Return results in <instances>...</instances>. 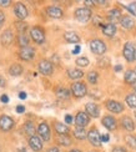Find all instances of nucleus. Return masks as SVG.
Wrapping results in <instances>:
<instances>
[{"instance_id":"c85d7f7f","label":"nucleus","mask_w":136,"mask_h":152,"mask_svg":"<svg viewBox=\"0 0 136 152\" xmlns=\"http://www.w3.org/2000/svg\"><path fill=\"white\" fill-rule=\"evenodd\" d=\"M57 143L61 145V146H70L71 145V138L66 135H60L57 137Z\"/></svg>"},{"instance_id":"864d4df0","label":"nucleus","mask_w":136,"mask_h":152,"mask_svg":"<svg viewBox=\"0 0 136 152\" xmlns=\"http://www.w3.org/2000/svg\"><path fill=\"white\" fill-rule=\"evenodd\" d=\"M96 4H99V5H106L107 1H96Z\"/></svg>"},{"instance_id":"412c9836","label":"nucleus","mask_w":136,"mask_h":152,"mask_svg":"<svg viewBox=\"0 0 136 152\" xmlns=\"http://www.w3.org/2000/svg\"><path fill=\"white\" fill-rule=\"evenodd\" d=\"M102 33H104V35H106L109 37H112L116 34V26H115V24L102 25Z\"/></svg>"},{"instance_id":"a211bd4d","label":"nucleus","mask_w":136,"mask_h":152,"mask_svg":"<svg viewBox=\"0 0 136 152\" xmlns=\"http://www.w3.org/2000/svg\"><path fill=\"white\" fill-rule=\"evenodd\" d=\"M102 125L105 126V127L110 131H114L116 130V126H118V124H116V120L112 117V116H105L102 118Z\"/></svg>"},{"instance_id":"4c0bfd02","label":"nucleus","mask_w":136,"mask_h":152,"mask_svg":"<svg viewBox=\"0 0 136 152\" xmlns=\"http://www.w3.org/2000/svg\"><path fill=\"white\" fill-rule=\"evenodd\" d=\"M125 8L131 12L132 15H136V3H132V4H130L129 6H125Z\"/></svg>"},{"instance_id":"cd10ccee","label":"nucleus","mask_w":136,"mask_h":152,"mask_svg":"<svg viewBox=\"0 0 136 152\" xmlns=\"http://www.w3.org/2000/svg\"><path fill=\"white\" fill-rule=\"evenodd\" d=\"M9 74H10L11 76H19V75H21V74H23V67H21V65H19V64L11 65L10 69H9Z\"/></svg>"},{"instance_id":"8fccbe9b","label":"nucleus","mask_w":136,"mask_h":152,"mask_svg":"<svg viewBox=\"0 0 136 152\" xmlns=\"http://www.w3.org/2000/svg\"><path fill=\"white\" fill-rule=\"evenodd\" d=\"M46 152H60V151H59V148H57V147H50Z\"/></svg>"},{"instance_id":"20e7f679","label":"nucleus","mask_w":136,"mask_h":152,"mask_svg":"<svg viewBox=\"0 0 136 152\" xmlns=\"http://www.w3.org/2000/svg\"><path fill=\"white\" fill-rule=\"evenodd\" d=\"M91 10L89 8H80V9H76L75 11V18L76 20H79L80 23H86L90 18H91Z\"/></svg>"},{"instance_id":"39448f33","label":"nucleus","mask_w":136,"mask_h":152,"mask_svg":"<svg viewBox=\"0 0 136 152\" xmlns=\"http://www.w3.org/2000/svg\"><path fill=\"white\" fill-rule=\"evenodd\" d=\"M87 140L95 147L101 146V135L99 134V131L96 129H93V130H90L87 132Z\"/></svg>"},{"instance_id":"7ed1b4c3","label":"nucleus","mask_w":136,"mask_h":152,"mask_svg":"<svg viewBox=\"0 0 136 152\" xmlns=\"http://www.w3.org/2000/svg\"><path fill=\"white\" fill-rule=\"evenodd\" d=\"M71 92L75 97H84L86 95L87 90H86V85L84 82H74L71 85Z\"/></svg>"},{"instance_id":"6e6552de","label":"nucleus","mask_w":136,"mask_h":152,"mask_svg":"<svg viewBox=\"0 0 136 152\" xmlns=\"http://www.w3.org/2000/svg\"><path fill=\"white\" fill-rule=\"evenodd\" d=\"M35 56V50L30 46H26V48H21L20 49V53H19V58L24 61H30L33 60Z\"/></svg>"},{"instance_id":"09e8293b","label":"nucleus","mask_w":136,"mask_h":152,"mask_svg":"<svg viewBox=\"0 0 136 152\" xmlns=\"http://www.w3.org/2000/svg\"><path fill=\"white\" fill-rule=\"evenodd\" d=\"M80 49H81L80 46H75V49L73 50V54H74V55H76V54H79V53H80Z\"/></svg>"},{"instance_id":"7c9ffc66","label":"nucleus","mask_w":136,"mask_h":152,"mask_svg":"<svg viewBox=\"0 0 136 152\" xmlns=\"http://www.w3.org/2000/svg\"><path fill=\"white\" fill-rule=\"evenodd\" d=\"M56 96L60 97V99H69L70 92H69V90H66V88L59 87V88L56 90Z\"/></svg>"},{"instance_id":"f03ea898","label":"nucleus","mask_w":136,"mask_h":152,"mask_svg":"<svg viewBox=\"0 0 136 152\" xmlns=\"http://www.w3.org/2000/svg\"><path fill=\"white\" fill-rule=\"evenodd\" d=\"M122 54H124V58L126 59V61L132 62L134 60H136V49L134 46L132 42H126L124 50H122Z\"/></svg>"},{"instance_id":"bb28decb","label":"nucleus","mask_w":136,"mask_h":152,"mask_svg":"<svg viewBox=\"0 0 136 152\" xmlns=\"http://www.w3.org/2000/svg\"><path fill=\"white\" fill-rule=\"evenodd\" d=\"M55 130L59 135H68L69 134V127L66 125H64L61 122H56L55 124Z\"/></svg>"},{"instance_id":"9b49d317","label":"nucleus","mask_w":136,"mask_h":152,"mask_svg":"<svg viewBox=\"0 0 136 152\" xmlns=\"http://www.w3.org/2000/svg\"><path fill=\"white\" fill-rule=\"evenodd\" d=\"M14 127V121H12V118L6 116V115H3L0 117V130L3 131H9Z\"/></svg>"},{"instance_id":"423d86ee","label":"nucleus","mask_w":136,"mask_h":152,"mask_svg":"<svg viewBox=\"0 0 136 152\" xmlns=\"http://www.w3.org/2000/svg\"><path fill=\"white\" fill-rule=\"evenodd\" d=\"M90 122V116L87 115L86 112H77V115L75 117V124L77 127H82V129H85V126H87Z\"/></svg>"},{"instance_id":"4d7b16f0","label":"nucleus","mask_w":136,"mask_h":152,"mask_svg":"<svg viewBox=\"0 0 136 152\" xmlns=\"http://www.w3.org/2000/svg\"><path fill=\"white\" fill-rule=\"evenodd\" d=\"M19 152H25V148H21V150H19Z\"/></svg>"},{"instance_id":"4468645a","label":"nucleus","mask_w":136,"mask_h":152,"mask_svg":"<svg viewBox=\"0 0 136 152\" xmlns=\"http://www.w3.org/2000/svg\"><path fill=\"white\" fill-rule=\"evenodd\" d=\"M14 12H15L16 18L20 19V20H24V19L28 16V9H26V6H25L24 4H21V3H19V4L15 5Z\"/></svg>"},{"instance_id":"2eb2a0df","label":"nucleus","mask_w":136,"mask_h":152,"mask_svg":"<svg viewBox=\"0 0 136 152\" xmlns=\"http://www.w3.org/2000/svg\"><path fill=\"white\" fill-rule=\"evenodd\" d=\"M29 146L31 147V150L34 151H41L43 150V142H41V138L39 136H31L29 138Z\"/></svg>"},{"instance_id":"aec40b11","label":"nucleus","mask_w":136,"mask_h":152,"mask_svg":"<svg viewBox=\"0 0 136 152\" xmlns=\"http://www.w3.org/2000/svg\"><path fill=\"white\" fill-rule=\"evenodd\" d=\"M121 125H122V127H124L125 130H127V131H134L135 130V124L131 120V117H129V116H124L121 118Z\"/></svg>"},{"instance_id":"c756f323","label":"nucleus","mask_w":136,"mask_h":152,"mask_svg":"<svg viewBox=\"0 0 136 152\" xmlns=\"http://www.w3.org/2000/svg\"><path fill=\"white\" fill-rule=\"evenodd\" d=\"M126 104L130 109H136V95L130 94L126 96Z\"/></svg>"},{"instance_id":"13d9d810","label":"nucleus","mask_w":136,"mask_h":152,"mask_svg":"<svg viewBox=\"0 0 136 152\" xmlns=\"http://www.w3.org/2000/svg\"><path fill=\"white\" fill-rule=\"evenodd\" d=\"M134 116H135V118H136V111H135V113H134Z\"/></svg>"},{"instance_id":"6e6d98bb","label":"nucleus","mask_w":136,"mask_h":152,"mask_svg":"<svg viewBox=\"0 0 136 152\" xmlns=\"http://www.w3.org/2000/svg\"><path fill=\"white\" fill-rule=\"evenodd\" d=\"M132 88H134V90H135V91H136V82H135V84H134V85H132Z\"/></svg>"},{"instance_id":"473e14b6","label":"nucleus","mask_w":136,"mask_h":152,"mask_svg":"<svg viewBox=\"0 0 136 152\" xmlns=\"http://www.w3.org/2000/svg\"><path fill=\"white\" fill-rule=\"evenodd\" d=\"M125 142L127 146H130L131 148H136V137L132 135H127L125 137Z\"/></svg>"},{"instance_id":"5701e85b","label":"nucleus","mask_w":136,"mask_h":152,"mask_svg":"<svg viewBox=\"0 0 136 152\" xmlns=\"http://www.w3.org/2000/svg\"><path fill=\"white\" fill-rule=\"evenodd\" d=\"M64 39H65L68 42H71V44H76L80 41V36L77 35L74 31H68V33L64 34Z\"/></svg>"},{"instance_id":"1a4fd4ad","label":"nucleus","mask_w":136,"mask_h":152,"mask_svg":"<svg viewBox=\"0 0 136 152\" xmlns=\"http://www.w3.org/2000/svg\"><path fill=\"white\" fill-rule=\"evenodd\" d=\"M37 134L41 137V140L49 141L50 140V127L46 122H41L37 126Z\"/></svg>"},{"instance_id":"3c124183","label":"nucleus","mask_w":136,"mask_h":152,"mask_svg":"<svg viewBox=\"0 0 136 152\" xmlns=\"http://www.w3.org/2000/svg\"><path fill=\"white\" fill-rule=\"evenodd\" d=\"M121 70H122V66H121V65H116V66H115V71H116V72H119V71H121Z\"/></svg>"},{"instance_id":"c03bdc74","label":"nucleus","mask_w":136,"mask_h":152,"mask_svg":"<svg viewBox=\"0 0 136 152\" xmlns=\"http://www.w3.org/2000/svg\"><path fill=\"white\" fill-rule=\"evenodd\" d=\"M25 111V107L23 106V105H19L18 107H16V112L18 113H21V112H24Z\"/></svg>"},{"instance_id":"c9c22d12","label":"nucleus","mask_w":136,"mask_h":152,"mask_svg":"<svg viewBox=\"0 0 136 152\" xmlns=\"http://www.w3.org/2000/svg\"><path fill=\"white\" fill-rule=\"evenodd\" d=\"M15 26H16V29L20 31V34H24V31L28 29V25L25 24L24 21H18V23H15Z\"/></svg>"},{"instance_id":"ddd939ff","label":"nucleus","mask_w":136,"mask_h":152,"mask_svg":"<svg viewBox=\"0 0 136 152\" xmlns=\"http://www.w3.org/2000/svg\"><path fill=\"white\" fill-rule=\"evenodd\" d=\"M46 12H48V15L50 18H53V19H61L62 15H64V11L59 8V6H55V5L48 6Z\"/></svg>"},{"instance_id":"79ce46f5","label":"nucleus","mask_w":136,"mask_h":152,"mask_svg":"<svg viewBox=\"0 0 136 152\" xmlns=\"http://www.w3.org/2000/svg\"><path fill=\"white\" fill-rule=\"evenodd\" d=\"M4 20H5V15H4V12L0 10V28L3 26V24H4Z\"/></svg>"},{"instance_id":"2f4dec72","label":"nucleus","mask_w":136,"mask_h":152,"mask_svg":"<svg viewBox=\"0 0 136 152\" xmlns=\"http://www.w3.org/2000/svg\"><path fill=\"white\" fill-rule=\"evenodd\" d=\"M24 130H25V132L31 137V136H34V134H35V127H34V125H33V122H26L24 125Z\"/></svg>"},{"instance_id":"a18cd8bd","label":"nucleus","mask_w":136,"mask_h":152,"mask_svg":"<svg viewBox=\"0 0 136 152\" xmlns=\"http://www.w3.org/2000/svg\"><path fill=\"white\" fill-rule=\"evenodd\" d=\"M109 140H110L109 135H106V134H105V135H102V136H101V142H107Z\"/></svg>"},{"instance_id":"0eeeda50","label":"nucleus","mask_w":136,"mask_h":152,"mask_svg":"<svg viewBox=\"0 0 136 152\" xmlns=\"http://www.w3.org/2000/svg\"><path fill=\"white\" fill-rule=\"evenodd\" d=\"M30 36H31V39H33L36 44H43L45 41V34H44V31L40 29V28H33L30 30Z\"/></svg>"},{"instance_id":"e433bc0d","label":"nucleus","mask_w":136,"mask_h":152,"mask_svg":"<svg viewBox=\"0 0 136 152\" xmlns=\"http://www.w3.org/2000/svg\"><path fill=\"white\" fill-rule=\"evenodd\" d=\"M76 65L81 66V67H85V66L89 65V60L86 58H77L76 59Z\"/></svg>"},{"instance_id":"a878e982","label":"nucleus","mask_w":136,"mask_h":152,"mask_svg":"<svg viewBox=\"0 0 136 152\" xmlns=\"http://www.w3.org/2000/svg\"><path fill=\"white\" fill-rule=\"evenodd\" d=\"M74 136L77 138V140H85V138H87V134L85 129L82 127H76L74 130Z\"/></svg>"},{"instance_id":"ea45409f","label":"nucleus","mask_w":136,"mask_h":152,"mask_svg":"<svg viewBox=\"0 0 136 152\" xmlns=\"http://www.w3.org/2000/svg\"><path fill=\"white\" fill-rule=\"evenodd\" d=\"M0 101H1V102H4V104H6L9 101V97H8V95H1V96H0Z\"/></svg>"},{"instance_id":"f3484780","label":"nucleus","mask_w":136,"mask_h":152,"mask_svg":"<svg viewBox=\"0 0 136 152\" xmlns=\"http://www.w3.org/2000/svg\"><path fill=\"white\" fill-rule=\"evenodd\" d=\"M12 39H14L12 31L11 30H5L1 34V36H0V42H1V45H4V46H9L12 42Z\"/></svg>"},{"instance_id":"bf43d9fd","label":"nucleus","mask_w":136,"mask_h":152,"mask_svg":"<svg viewBox=\"0 0 136 152\" xmlns=\"http://www.w3.org/2000/svg\"><path fill=\"white\" fill-rule=\"evenodd\" d=\"M0 152H1V148H0Z\"/></svg>"},{"instance_id":"5fc2aeb1","label":"nucleus","mask_w":136,"mask_h":152,"mask_svg":"<svg viewBox=\"0 0 136 152\" xmlns=\"http://www.w3.org/2000/svg\"><path fill=\"white\" fill-rule=\"evenodd\" d=\"M70 152H81V151L80 150H71Z\"/></svg>"},{"instance_id":"a19ab883","label":"nucleus","mask_w":136,"mask_h":152,"mask_svg":"<svg viewBox=\"0 0 136 152\" xmlns=\"http://www.w3.org/2000/svg\"><path fill=\"white\" fill-rule=\"evenodd\" d=\"M73 121H74V118H73V116H71V115H66V116H65V122H66L68 125H70Z\"/></svg>"},{"instance_id":"603ef678","label":"nucleus","mask_w":136,"mask_h":152,"mask_svg":"<svg viewBox=\"0 0 136 152\" xmlns=\"http://www.w3.org/2000/svg\"><path fill=\"white\" fill-rule=\"evenodd\" d=\"M96 4V1H90V0H86V1H85V5H95Z\"/></svg>"},{"instance_id":"f257e3e1","label":"nucleus","mask_w":136,"mask_h":152,"mask_svg":"<svg viewBox=\"0 0 136 152\" xmlns=\"http://www.w3.org/2000/svg\"><path fill=\"white\" fill-rule=\"evenodd\" d=\"M90 50L96 55H104L106 51V44L99 39L91 40L90 41Z\"/></svg>"},{"instance_id":"72a5a7b5","label":"nucleus","mask_w":136,"mask_h":152,"mask_svg":"<svg viewBox=\"0 0 136 152\" xmlns=\"http://www.w3.org/2000/svg\"><path fill=\"white\" fill-rule=\"evenodd\" d=\"M19 45H20L21 48H26L29 45V37L25 34L19 35Z\"/></svg>"},{"instance_id":"b1692460","label":"nucleus","mask_w":136,"mask_h":152,"mask_svg":"<svg viewBox=\"0 0 136 152\" xmlns=\"http://www.w3.org/2000/svg\"><path fill=\"white\" fill-rule=\"evenodd\" d=\"M124 79H125V82H127V84H130V85H134L135 82H136V71L127 70L125 72Z\"/></svg>"},{"instance_id":"49530a36","label":"nucleus","mask_w":136,"mask_h":152,"mask_svg":"<svg viewBox=\"0 0 136 152\" xmlns=\"http://www.w3.org/2000/svg\"><path fill=\"white\" fill-rule=\"evenodd\" d=\"M5 85H6L5 79L3 77V76H0V87H5Z\"/></svg>"},{"instance_id":"4be33fe9","label":"nucleus","mask_w":136,"mask_h":152,"mask_svg":"<svg viewBox=\"0 0 136 152\" xmlns=\"http://www.w3.org/2000/svg\"><path fill=\"white\" fill-rule=\"evenodd\" d=\"M120 23L122 25V28L127 29V30H130V29H132L135 26V20H134V18H131V16H124V18H121Z\"/></svg>"},{"instance_id":"052dcab7","label":"nucleus","mask_w":136,"mask_h":152,"mask_svg":"<svg viewBox=\"0 0 136 152\" xmlns=\"http://www.w3.org/2000/svg\"><path fill=\"white\" fill-rule=\"evenodd\" d=\"M91 152H95V151H91Z\"/></svg>"},{"instance_id":"dca6fc26","label":"nucleus","mask_w":136,"mask_h":152,"mask_svg":"<svg viewBox=\"0 0 136 152\" xmlns=\"http://www.w3.org/2000/svg\"><path fill=\"white\" fill-rule=\"evenodd\" d=\"M86 113L89 116H91L94 118L96 117H99L100 116V109H99V106L94 104V102H89L86 104Z\"/></svg>"},{"instance_id":"58836bf2","label":"nucleus","mask_w":136,"mask_h":152,"mask_svg":"<svg viewBox=\"0 0 136 152\" xmlns=\"http://www.w3.org/2000/svg\"><path fill=\"white\" fill-rule=\"evenodd\" d=\"M112 152H127L124 147H121V146H118V147H114L112 148Z\"/></svg>"},{"instance_id":"9d476101","label":"nucleus","mask_w":136,"mask_h":152,"mask_svg":"<svg viewBox=\"0 0 136 152\" xmlns=\"http://www.w3.org/2000/svg\"><path fill=\"white\" fill-rule=\"evenodd\" d=\"M39 71L44 75H51L54 71V66L48 60H41L39 62Z\"/></svg>"},{"instance_id":"37998d69","label":"nucleus","mask_w":136,"mask_h":152,"mask_svg":"<svg viewBox=\"0 0 136 152\" xmlns=\"http://www.w3.org/2000/svg\"><path fill=\"white\" fill-rule=\"evenodd\" d=\"M10 5V0H0V6H9Z\"/></svg>"},{"instance_id":"6ab92c4d","label":"nucleus","mask_w":136,"mask_h":152,"mask_svg":"<svg viewBox=\"0 0 136 152\" xmlns=\"http://www.w3.org/2000/svg\"><path fill=\"white\" fill-rule=\"evenodd\" d=\"M121 12L119 9H112L111 11H109V14H107V19H109V21L110 24H115L116 21H120L121 20Z\"/></svg>"},{"instance_id":"f8f14e48","label":"nucleus","mask_w":136,"mask_h":152,"mask_svg":"<svg viewBox=\"0 0 136 152\" xmlns=\"http://www.w3.org/2000/svg\"><path fill=\"white\" fill-rule=\"evenodd\" d=\"M106 109L114 113H120L124 111V106H122V104L118 102V101H115V100H109L106 102Z\"/></svg>"},{"instance_id":"de8ad7c7","label":"nucleus","mask_w":136,"mask_h":152,"mask_svg":"<svg viewBox=\"0 0 136 152\" xmlns=\"http://www.w3.org/2000/svg\"><path fill=\"white\" fill-rule=\"evenodd\" d=\"M19 97H20L21 100H24V99H26V92H24V91H21V92H19Z\"/></svg>"},{"instance_id":"393cba45","label":"nucleus","mask_w":136,"mask_h":152,"mask_svg":"<svg viewBox=\"0 0 136 152\" xmlns=\"http://www.w3.org/2000/svg\"><path fill=\"white\" fill-rule=\"evenodd\" d=\"M68 76L73 80H77V79L82 77L84 72L81 70H79V69H70V70H68Z\"/></svg>"},{"instance_id":"f704fd0d","label":"nucleus","mask_w":136,"mask_h":152,"mask_svg":"<svg viewBox=\"0 0 136 152\" xmlns=\"http://www.w3.org/2000/svg\"><path fill=\"white\" fill-rule=\"evenodd\" d=\"M98 77H99V75H98L96 71H90L87 74V81L90 82V84H93V85L98 82Z\"/></svg>"}]
</instances>
